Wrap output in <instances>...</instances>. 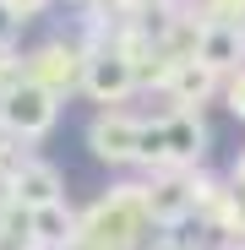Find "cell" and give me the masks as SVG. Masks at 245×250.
<instances>
[{
	"instance_id": "2",
	"label": "cell",
	"mask_w": 245,
	"mask_h": 250,
	"mask_svg": "<svg viewBox=\"0 0 245 250\" xmlns=\"http://www.w3.org/2000/svg\"><path fill=\"white\" fill-rule=\"evenodd\" d=\"M93 152L104 158V163H126V158H142V125H131V120H120V114H104L98 125H93Z\"/></svg>"
},
{
	"instance_id": "10",
	"label": "cell",
	"mask_w": 245,
	"mask_h": 250,
	"mask_svg": "<svg viewBox=\"0 0 245 250\" xmlns=\"http://www.w3.org/2000/svg\"><path fill=\"white\" fill-rule=\"evenodd\" d=\"M229 109H234V114H245V65H240L234 87H229Z\"/></svg>"
},
{
	"instance_id": "1",
	"label": "cell",
	"mask_w": 245,
	"mask_h": 250,
	"mask_svg": "<svg viewBox=\"0 0 245 250\" xmlns=\"http://www.w3.org/2000/svg\"><path fill=\"white\" fill-rule=\"evenodd\" d=\"M0 120H6L17 136H44L55 125V93L27 76V82H17V87L0 93Z\"/></svg>"
},
{
	"instance_id": "5",
	"label": "cell",
	"mask_w": 245,
	"mask_h": 250,
	"mask_svg": "<svg viewBox=\"0 0 245 250\" xmlns=\"http://www.w3.org/2000/svg\"><path fill=\"white\" fill-rule=\"evenodd\" d=\"M82 76H88V71H82V60H76L71 49H44V55L33 60V82H38V87H49V93L76 87Z\"/></svg>"
},
{
	"instance_id": "3",
	"label": "cell",
	"mask_w": 245,
	"mask_h": 250,
	"mask_svg": "<svg viewBox=\"0 0 245 250\" xmlns=\"http://www.w3.org/2000/svg\"><path fill=\"white\" fill-rule=\"evenodd\" d=\"M131 60L126 55H98V60H88V76H82V87H88L98 104H114V98H126L131 93Z\"/></svg>"
},
{
	"instance_id": "11",
	"label": "cell",
	"mask_w": 245,
	"mask_h": 250,
	"mask_svg": "<svg viewBox=\"0 0 245 250\" xmlns=\"http://www.w3.org/2000/svg\"><path fill=\"white\" fill-rule=\"evenodd\" d=\"M17 33V11H11V0H0V44Z\"/></svg>"
},
{
	"instance_id": "7",
	"label": "cell",
	"mask_w": 245,
	"mask_h": 250,
	"mask_svg": "<svg viewBox=\"0 0 245 250\" xmlns=\"http://www.w3.org/2000/svg\"><path fill=\"white\" fill-rule=\"evenodd\" d=\"M27 229L44 239V245H71L76 229H71V212H66V201H49V207H33L27 212Z\"/></svg>"
},
{
	"instance_id": "8",
	"label": "cell",
	"mask_w": 245,
	"mask_h": 250,
	"mask_svg": "<svg viewBox=\"0 0 245 250\" xmlns=\"http://www.w3.org/2000/svg\"><path fill=\"white\" fill-rule=\"evenodd\" d=\"M201 152V125L191 120V114H175L169 125H163V158H196Z\"/></svg>"
},
{
	"instance_id": "4",
	"label": "cell",
	"mask_w": 245,
	"mask_h": 250,
	"mask_svg": "<svg viewBox=\"0 0 245 250\" xmlns=\"http://www.w3.org/2000/svg\"><path fill=\"white\" fill-rule=\"evenodd\" d=\"M11 185H17V207H22V212L60 201V174L49 169V163H22V169L11 174Z\"/></svg>"
},
{
	"instance_id": "6",
	"label": "cell",
	"mask_w": 245,
	"mask_h": 250,
	"mask_svg": "<svg viewBox=\"0 0 245 250\" xmlns=\"http://www.w3.org/2000/svg\"><path fill=\"white\" fill-rule=\"evenodd\" d=\"M240 55H245V38H240V27L218 22V27H207V33H201V49H196V60H201V65L223 71V65H240Z\"/></svg>"
},
{
	"instance_id": "9",
	"label": "cell",
	"mask_w": 245,
	"mask_h": 250,
	"mask_svg": "<svg viewBox=\"0 0 245 250\" xmlns=\"http://www.w3.org/2000/svg\"><path fill=\"white\" fill-rule=\"evenodd\" d=\"M207 87H213V65H201V60H180V65H175V93L201 98Z\"/></svg>"
}]
</instances>
